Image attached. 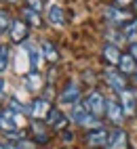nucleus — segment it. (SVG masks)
Returning a JSON list of instances; mask_svg holds the SVG:
<instances>
[{"label":"nucleus","mask_w":137,"mask_h":149,"mask_svg":"<svg viewBox=\"0 0 137 149\" xmlns=\"http://www.w3.org/2000/svg\"><path fill=\"white\" fill-rule=\"evenodd\" d=\"M120 101V107L124 111V118H135L137 116V88L129 86L126 91H122L120 95H116Z\"/></svg>","instance_id":"nucleus-11"},{"label":"nucleus","mask_w":137,"mask_h":149,"mask_svg":"<svg viewBox=\"0 0 137 149\" xmlns=\"http://www.w3.org/2000/svg\"><path fill=\"white\" fill-rule=\"evenodd\" d=\"M116 69H118L122 76H126V78H131L137 72V63H135V59H133V55L129 51L120 55V61H118V65H116Z\"/></svg>","instance_id":"nucleus-18"},{"label":"nucleus","mask_w":137,"mask_h":149,"mask_svg":"<svg viewBox=\"0 0 137 149\" xmlns=\"http://www.w3.org/2000/svg\"><path fill=\"white\" fill-rule=\"evenodd\" d=\"M67 118H70V122H72L74 126L84 128V130H95V128H101V126H103L101 118L93 116L89 109L82 105V101L70 107V111H67Z\"/></svg>","instance_id":"nucleus-2"},{"label":"nucleus","mask_w":137,"mask_h":149,"mask_svg":"<svg viewBox=\"0 0 137 149\" xmlns=\"http://www.w3.org/2000/svg\"><path fill=\"white\" fill-rule=\"evenodd\" d=\"M27 136L32 139V143H34V145L44 147L48 141H51V130H48V126H46V124L34 120L30 126H27Z\"/></svg>","instance_id":"nucleus-12"},{"label":"nucleus","mask_w":137,"mask_h":149,"mask_svg":"<svg viewBox=\"0 0 137 149\" xmlns=\"http://www.w3.org/2000/svg\"><path fill=\"white\" fill-rule=\"evenodd\" d=\"M23 4H25L27 8H32V11H36V13H42L44 0H23Z\"/></svg>","instance_id":"nucleus-23"},{"label":"nucleus","mask_w":137,"mask_h":149,"mask_svg":"<svg viewBox=\"0 0 137 149\" xmlns=\"http://www.w3.org/2000/svg\"><path fill=\"white\" fill-rule=\"evenodd\" d=\"M27 126H30V124H27L25 113L13 111V109H8V107H4L2 111H0V130H2V134L6 139L13 136V134L23 132Z\"/></svg>","instance_id":"nucleus-1"},{"label":"nucleus","mask_w":137,"mask_h":149,"mask_svg":"<svg viewBox=\"0 0 137 149\" xmlns=\"http://www.w3.org/2000/svg\"><path fill=\"white\" fill-rule=\"evenodd\" d=\"M44 124L48 126V130L51 132H63V130H67L70 128V118H67V113L63 111V109H59V107H53L51 109V113L46 116V120H44Z\"/></svg>","instance_id":"nucleus-9"},{"label":"nucleus","mask_w":137,"mask_h":149,"mask_svg":"<svg viewBox=\"0 0 137 149\" xmlns=\"http://www.w3.org/2000/svg\"><path fill=\"white\" fill-rule=\"evenodd\" d=\"M42 74L40 72H27L23 76V86L27 88L30 93H40L42 91Z\"/></svg>","instance_id":"nucleus-19"},{"label":"nucleus","mask_w":137,"mask_h":149,"mask_svg":"<svg viewBox=\"0 0 137 149\" xmlns=\"http://www.w3.org/2000/svg\"><path fill=\"white\" fill-rule=\"evenodd\" d=\"M4 97H6V82L0 78V101H4Z\"/></svg>","instance_id":"nucleus-24"},{"label":"nucleus","mask_w":137,"mask_h":149,"mask_svg":"<svg viewBox=\"0 0 137 149\" xmlns=\"http://www.w3.org/2000/svg\"><path fill=\"white\" fill-rule=\"evenodd\" d=\"M114 4H118V6H129V4H133V0H114Z\"/></svg>","instance_id":"nucleus-26"},{"label":"nucleus","mask_w":137,"mask_h":149,"mask_svg":"<svg viewBox=\"0 0 137 149\" xmlns=\"http://www.w3.org/2000/svg\"><path fill=\"white\" fill-rule=\"evenodd\" d=\"M6 2H8V4H17V2H19V0H6Z\"/></svg>","instance_id":"nucleus-29"},{"label":"nucleus","mask_w":137,"mask_h":149,"mask_svg":"<svg viewBox=\"0 0 137 149\" xmlns=\"http://www.w3.org/2000/svg\"><path fill=\"white\" fill-rule=\"evenodd\" d=\"M8 38H11L13 44H23L30 38V25L21 17H15L13 23H11V29H8Z\"/></svg>","instance_id":"nucleus-14"},{"label":"nucleus","mask_w":137,"mask_h":149,"mask_svg":"<svg viewBox=\"0 0 137 149\" xmlns=\"http://www.w3.org/2000/svg\"><path fill=\"white\" fill-rule=\"evenodd\" d=\"M0 149H6V143H2V141H0Z\"/></svg>","instance_id":"nucleus-30"},{"label":"nucleus","mask_w":137,"mask_h":149,"mask_svg":"<svg viewBox=\"0 0 137 149\" xmlns=\"http://www.w3.org/2000/svg\"><path fill=\"white\" fill-rule=\"evenodd\" d=\"M21 19L30 27H42V15L32 11V8H27V6H21Z\"/></svg>","instance_id":"nucleus-20"},{"label":"nucleus","mask_w":137,"mask_h":149,"mask_svg":"<svg viewBox=\"0 0 137 149\" xmlns=\"http://www.w3.org/2000/svg\"><path fill=\"white\" fill-rule=\"evenodd\" d=\"M11 65V48L6 44H0V74H4Z\"/></svg>","instance_id":"nucleus-22"},{"label":"nucleus","mask_w":137,"mask_h":149,"mask_svg":"<svg viewBox=\"0 0 137 149\" xmlns=\"http://www.w3.org/2000/svg\"><path fill=\"white\" fill-rule=\"evenodd\" d=\"M129 53L133 55V59H135V63H137V42H135V44H129Z\"/></svg>","instance_id":"nucleus-25"},{"label":"nucleus","mask_w":137,"mask_h":149,"mask_svg":"<svg viewBox=\"0 0 137 149\" xmlns=\"http://www.w3.org/2000/svg\"><path fill=\"white\" fill-rule=\"evenodd\" d=\"M80 101H82V84L78 80H67L59 91V103L72 107Z\"/></svg>","instance_id":"nucleus-5"},{"label":"nucleus","mask_w":137,"mask_h":149,"mask_svg":"<svg viewBox=\"0 0 137 149\" xmlns=\"http://www.w3.org/2000/svg\"><path fill=\"white\" fill-rule=\"evenodd\" d=\"M105 99H107V97H105L101 91H97V88H91V91L82 97V105L89 109L93 116L103 118V113H105Z\"/></svg>","instance_id":"nucleus-6"},{"label":"nucleus","mask_w":137,"mask_h":149,"mask_svg":"<svg viewBox=\"0 0 137 149\" xmlns=\"http://www.w3.org/2000/svg\"><path fill=\"white\" fill-rule=\"evenodd\" d=\"M13 15L11 11H6V8H0V36L6 34L8 29H11V23H13Z\"/></svg>","instance_id":"nucleus-21"},{"label":"nucleus","mask_w":137,"mask_h":149,"mask_svg":"<svg viewBox=\"0 0 137 149\" xmlns=\"http://www.w3.org/2000/svg\"><path fill=\"white\" fill-rule=\"evenodd\" d=\"M101 80L105 82V86L110 88L114 95H120L122 91L129 88V78L122 76L116 67H105L103 72H101Z\"/></svg>","instance_id":"nucleus-4"},{"label":"nucleus","mask_w":137,"mask_h":149,"mask_svg":"<svg viewBox=\"0 0 137 149\" xmlns=\"http://www.w3.org/2000/svg\"><path fill=\"white\" fill-rule=\"evenodd\" d=\"M133 13H135V17H137V0H133Z\"/></svg>","instance_id":"nucleus-28"},{"label":"nucleus","mask_w":137,"mask_h":149,"mask_svg":"<svg viewBox=\"0 0 137 149\" xmlns=\"http://www.w3.org/2000/svg\"><path fill=\"white\" fill-rule=\"evenodd\" d=\"M46 19H48L51 25L63 27L67 23V13H65V8L59 2H53V4H48V8H46Z\"/></svg>","instance_id":"nucleus-16"},{"label":"nucleus","mask_w":137,"mask_h":149,"mask_svg":"<svg viewBox=\"0 0 137 149\" xmlns=\"http://www.w3.org/2000/svg\"><path fill=\"white\" fill-rule=\"evenodd\" d=\"M120 55H122V51L114 42H105L101 46V61L105 63V67H116L120 61Z\"/></svg>","instance_id":"nucleus-15"},{"label":"nucleus","mask_w":137,"mask_h":149,"mask_svg":"<svg viewBox=\"0 0 137 149\" xmlns=\"http://www.w3.org/2000/svg\"><path fill=\"white\" fill-rule=\"evenodd\" d=\"M103 19H105V23L110 25V27H116V29H122L126 23H131L135 17V13L131 11L129 6H118V4H107L103 8Z\"/></svg>","instance_id":"nucleus-3"},{"label":"nucleus","mask_w":137,"mask_h":149,"mask_svg":"<svg viewBox=\"0 0 137 149\" xmlns=\"http://www.w3.org/2000/svg\"><path fill=\"white\" fill-rule=\"evenodd\" d=\"M40 149H42V147H40Z\"/></svg>","instance_id":"nucleus-31"},{"label":"nucleus","mask_w":137,"mask_h":149,"mask_svg":"<svg viewBox=\"0 0 137 149\" xmlns=\"http://www.w3.org/2000/svg\"><path fill=\"white\" fill-rule=\"evenodd\" d=\"M129 82L133 84V88H137V72H135V74H133V76L129 78Z\"/></svg>","instance_id":"nucleus-27"},{"label":"nucleus","mask_w":137,"mask_h":149,"mask_svg":"<svg viewBox=\"0 0 137 149\" xmlns=\"http://www.w3.org/2000/svg\"><path fill=\"white\" fill-rule=\"evenodd\" d=\"M51 109H53V103L48 101L46 97H36V99H32V101H30V105H27V109H25V113L30 116L32 120H36V122H44L46 116L51 113Z\"/></svg>","instance_id":"nucleus-7"},{"label":"nucleus","mask_w":137,"mask_h":149,"mask_svg":"<svg viewBox=\"0 0 137 149\" xmlns=\"http://www.w3.org/2000/svg\"><path fill=\"white\" fill-rule=\"evenodd\" d=\"M40 55L44 57V61L46 63H59V59H61V53H59V48H57V44L53 40H42L40 42Z\"/></svg>","instance_id":"nucleus-17"},{"label":"nucleus","mask_w":137,"mask_h":149,"mask_svg":"<svg viewBox=\"0 0 137 149\" xmlns=\"http://www.w3.org/2000/svg\"><path fill=\"white\" fill-rule=\"evenodd\" d=\"M107 136H110V130L105 126H101V128H95V130H86L82 141L86 149H103L107 143Z\"/></svg>","instance_id":"nucleus-10"},{"label":"nucleus","mask_w":137,"mask_h":149,"mask_svg":"<svg viewBox=\"0 0 137 149\" xmlns=\"http://www.w3.org/2000/svg\"><path fill=\"white\" fill-rule=\"evenodd\" d=\"M103 149H131V141H129V132L124 128H112L110 136H107V143Z\"/></svg>","instance_id":"nucleus-13"},{"label":"nucleus","mask_w":137,"mask_h":149,"mask_svg":"<svg viewBox=\"0 0 137 149\" xmlns=\"http://www.w3.org/2000/svg\"><path fill=\"white\" fill-rule=\"evenodd\" d=\"M103 118L107 122H110L114 128H120L122 122H124V111H122V107H120V101H118V97L112 95V97H107L105 99V113Z\"/></svg>","instance_id":"nucleus-8"}]
</instances>
